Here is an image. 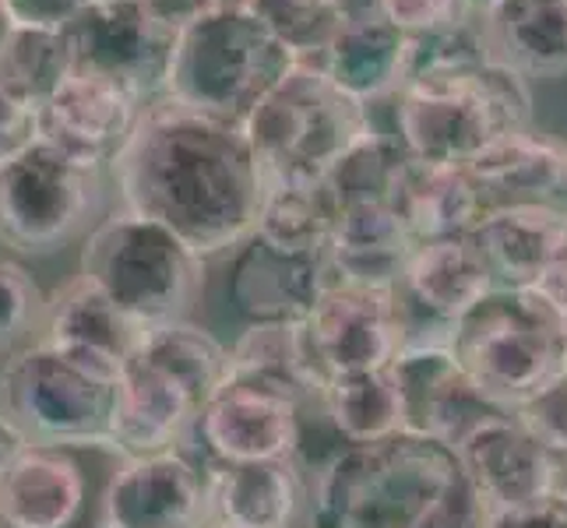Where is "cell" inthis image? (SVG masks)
I'll return each mask as SVG.
<instances>
[{
    "mask_svg": "<svg viewBox=\"0 0 567 528\" xmlns=\"http://www.w3.org/2000/svg\"><path fill=\"white\" fill-rule=\"evenodd\" d=\"M124 208L155 219L205 261L237 250L265 201L247 131L159 95L113 163Z\"/></svg>",
    "mask_w": 567,
    "mask_h": 528,
    "instance_id": "obj_1",
    "label": "cell"
},
{
    "mask_svg": "<svg viewBox=\"0 0 567 528\" xmlns=\"http://www.w3.org/2000/svg\"><path fill=\"white\" fill-rule=\"evenodd\" d=\"M483 507L452 444L395 434L339 447L315 479L310 528H480Z\"/></svg>",
    "mask_w": 567,
    "mask_h": 528,
    "instance_id": "obj_2",
    "label": "cell"
},
{
    "mask_svg": "<svg viewBox=\"0 0 567 528\" xmlns=\"http://www.w3.org/2000/svg\"><path fill=\"white\" fill-rule=\"evenodd\" d=\"M395 138L416 163L468 166L501 134L533 127V82L497 61L413 77L395 92Z\"/></svg>",
    "mask_w": 567,
    "mask_h": 528,
    "instance_id": "obj_3",
    "label": "cell"
},
{
    "mask_svg": "<svg viewBox=\"0 0 567 528\" xmlns=\"http://www.w3.org/2000/svg\"><path fill=\"white\" fill-rule=\"evenodd\" d=\"M297 64V56L240 0H229L177 32L163 95L244 127L254 106Z\"/></svg>",
    "mask_w": 567,
    "mask_h": 528,
    "instance_id": "obj_4",
    "label": "cell"
},
{
    "mask_svg": "<svg viewBox=\"0 0 567 528\" xmlns=\"http://www.w3.org/2000/svg\"><path fill=\"white\" fill-rule=\"evenodd\" d=\"M244 131L265 184H321L378 127L370 106L318 64H297L254 106Z\"/></svg>",
    "mask_w": 567,
    "mask_h": 528,
    "instance_id": "obj_5",
    "label": "cell"
},
{
    "mask_svg": "<svg viewBox=\"0 0 567 528\" xmlns=\"http://www.w3.org/2000/svg\"><path fill=\"white\" fill-rule=\"evenodd\" d=\"M447 349L486 402L518 413L567 370V324L533 289H494L447 328Z\"/></svg>",
    "mask_w": 567,
    "mask_h": 528,
    "instance_id": "obj_6",
    "label": "cell"
},
{
    "mask_svg": "<svg viewBox=\"0 0 567 528\" xmlns=\"http://www.w3.org/2000/svg\"><path fill=\"white\" fill-rule=\"evenodd\" d=\"M205 265L177 232L131 208L95 226L82 250V276L148 331L187 321L205 289Z\"/></svg>",
    "mask_w": 567,
    "mask_h": 528,
    "instance_id": "obj_7",
    "label": "cell"
},
{
    "mask_svg": "<svg viewBox=\"0 0 567 528\" xmlns=\"http://www.w3.org/2000/svg\"><path fill=\"white\" fill-rule=\"evenodd\" d=\"M121 374L35 339L14 352L0 374L4 413L29 444L110 447Z\"/></svg>",
    "mask_w": 567,
    "mask_h": 528,
    "instance_id": "obj_8",
    "label": "cell"
},
{
    "mask_svg": "<svg viewBox=\"0 0 567 528\" xmlns=\"http://www.w3.org/2000/svg\"><path fill=\"white\" fill-rule=\"evenodd\" d=\"M100 211V169L35 142L0 166V244L43 258L68 247Z\"/></svg>",
    "mask_w": 567,
    "mask_h": 528,
    "instance_id": "obj_9",
    "label": "cell"
},
{
    "mask_svg": "<svg viewBox=\"0 0 567 528\" xmlns=\"http://www.w3.org/2000/svg\"><path fill=\"white\" fill-rule=\"evenodd\" d=\"M321 377L388 370L409 345V303L402 289L336 279L303 321Z\"/></svg>",
    "mask_w": 567,
    "mask_h": 528,
    "instance_id": "obj_10",
    "label": "cell"
},
{
    "mask_svg": "<svg viewBox=\"0 0 567 528\" xmlns=\"http://www.w3.org/2000/svg\"><path fill=\"white\" fill-rule=\"evenodd\" d=\"M148 100L124 82L71 71L68 82L56 89L53 100L39 110L43 142L61 148L89 169L113 166L138 127Z\"/></svg>",
    "mask_w": 567,
    "mask_h": 528,
    "instance_id": "obj_11",
    "label": "cell"
},
{
    "mask_svg": "<svg viewBox=\"0 0 567 528\" xmlns=\"http://www.w3.org/2000/svg\"><path fill=\"white\" fill-rule=\"evenodd\" d=\"M74 71H92L124 82L145 100H159L169 53H173V32L159 29L152 18L131 4V0H95V4L78 14L64 29Z\"/></svg>",
    "mask_w": 567,
    "mask_h": 528,
    "instance_id": "obj_12",
    "label": "cell"
},
{
    "mask_svg": "<svg viewBox=\"0 0 567 528\" xmlns=\"http://www.w3.org/2000/svg\"><path fill=\"white\" fill-rule=\"evenodd\" d=\"M303 405L276 387L226 377L202 405L198 434L212 462H276L297 458L303 444Z\"/></svg>",
    "mask_w": 567,
    "mask_h": 528,
    "instance_id": "obj_13",
    "label": "cell"
},
{
    "mask_svg": "<svg viewBox=\"0 0 567 528\" xmlns=\"http://www.w3.org/2000/svg\"><path fill=\"white\" fill-rule=\"evenodd\" d=\"M455 452L483 515L518 511L560 490L564 462L546 452L515 413L483 420Z\"/></svg>",
    "mask_w": 567,
    "mask_h": 528,
    "instance_id": "obj_14",
    "label": "cell"
},
{
    "mask_svg": "<svg viewBox=\"0 0 567 528\" xmlns=\"http://www.w3.org/2000/svg\"><path fill=\"white\" fill-rule=\"evenodd\" d=\"M405 405V429L458 447L473 429L504 408L486 402L447 349V335L413 339L391 363Z\"/></svg>",
    "mask_w": 567,
    "mask_h": 528,
    "instance_id": "obj_15",
    "label": "cell"
},
{
    "mask_svg": "<svg viewBox=\"0 0 567 528\" xmlns=\"http://www.w3.org/2000/svg\"><path fill=\"white\" fill-rule=\"evenodd\" d=\"M103 518L121 528H202L212 521L208 483L181 452L124 458L106 486Z\"/></svg>",
    "mask_w": 567,
    "mask_h": 528,
    "instance_id": "obj_16",
    "label": "cell"
},
{
    "mask_svg": "<svg viewBox=\"0 0 567 528\" xmlns=\"http://www.w3.org/2000/svg\"><path fill=\"white\" fill-rule=\"evenodd\" d=\"M331 282L328 258H289L254 237L229 253L226 292L247 324H303Z\"/></svg>",
    "mask_w": 567,
    "mask_h": 528,
    "instance_id": "obj_17",
    "label": "cell"
},
{
    "mask_svg": "<svg viewBox=\"0 0 567 528\" xmlns=\"http://www.w3.org/2000/svg\"><path fill=\"white\" fill-rule=\"evenodd\" d=\"M198 402L166 377L159 366L134 356L121 384H116V408L110 426V452L121 458H148L177 452L187 429L198 423Z\"/></svg>",
    "mask_w": 567,
    "mask_h": 528,
    "instance_id": "obj_18",
    "label": "cell"
},
{
    "mask_svg": "<svg viewBox=\"0 0 567 528\" xmlns=\"http://www.w3.org/2000/svg\"><path fill=\"white\" fill-rule=\"evenodd\" d=\"M39 339L78 360L124 374V366L142 352L148 328L131 321L100 286L78 276L47 300V321Z\"/></svg>",
    "mask_w": 567,
    "mask_h": 528,
    "instance_id": "obj_19",
    "label": "cell"
},
{
    "mask_svg": "<svg viewBox=\"0 0 567 528\" xmlns=\"http://www.w3.org/2000/svg\"><path fill=\"white\" fill-rule=\"evenodd\" d=\"M473 240L497 289H533L567 253V215L560 205H497Z\"/></svg>",
    "mask_w": 567,
    "mask_h": 528,
    "instance_id": "obj_20",
    "label": "cell"
},
{
    "mask_svg": "<svg viewBox=\"0 0 567 528\" xmlns=\"http://www.w3.org/2000/svg\"><path fill=\"white\" fill-rule=\"evenodd\" d=\"M85 511V473L68 447L25 444L0 473V518L8 528H74Z\"/></svg>",
    "mask_w": 567,
    "mask_h": 528,
    "instance_id": "obj_21",
    "label": "cell"
},
{
    "mask_svg": "<svg viewBox=\"0 0 567 528\" xmlns=\"http://www.w3.org/2000/svg\"><path fill=\"white\" fill-rule=\"evenodd\" d=\"M491 61L525 82H554L567 74V0H494L480 14Z\"/></svg>",
    "mask_w": 567,
    "mask_h": 528,
    "instance_id": "obj_22",
    "label": "cell"
},
{
    "mask_svg": "<svg viewBox=\"0 0 567 528\" xmlns=\"http://www.w3.org/2000/svg\"><path fill=\"white\" fill-rule=\"evenodd\" d=\"M399 289L409 310H420L423 318H434L441 328H452L497 286L476 240L452 237L416 244Z\"/></svg>",
    "mask_w": 567,
    "mask_h": 528,
    "instance_id": "obj_23",
    "label": "cell"
},
{
    "mask_svg": "<svg viewBox=\"0 0 567 528\" xmlns=\"http://www.w3.org/2000/svg\"><path fill=\"white\" fill-rule=\"evenodd\" d=\"M205 483L212 521L229 528H292L307 497L297 458L212 462Z\"/></svg>",
    "mask_w": 567,
    "mask_h": 528,
    "instance_id": "obj_24",
    "label": "cell"
},
{
    "mask_svg": "<svg viewBox=\"0 0 567 528\" xmlns=\"http://www.w3.org/2000/svg\"><path fill=\"white\" fill-rule=\"evenodd\" d=\"M497 205H557L567 180V142L533 127L501 134L465 166Z\"/></svg>",
    "mask_w": 567,
    "mask_h": 528,
    "instance_id": "obj_25",
    "label": "cell"
},
{
    "mask_svg": "<svg viewBox=\"0 0 567 528\" xmlns=\"http://www.w3.org/2000/svg\"><path fill=\"white\" fill-rule=\"evenodd\" d=\"M395 211L416 244L473 237L483 215L491 211L483 187L462 166H430L409 155L395 190Z\"/></svg>",
    "mask_w": 567,
    "mask_h": 528,
    "instance_id": "obj_26",
    "label": "cell"
},
{
    "mask_svg": "<svg viewBox=\"0 0 567 528\" xmlns=\"http://www.w3.org/2000/svg\"><path fill=\"white\" fill-rule=\"evenodd\" d=\"M413 247L416 240L395 205H349L339 208L328 265L342 282L399 289Z\"/></svg>",
    "mask_w": 567,
    "mask_h": 528,
    "instance_id": "obj_27",
    "label": "cell"
},
{
    "mask_svg": "<svg viewBox=\"0 0 567 528\" xmlns=\"http://www.w3.org/2000/svg\"><path fill=\"white\" fill-rule=\"evenodd\" d=\"M318 68L357 95L360 103L374 106L405 85L409 71V35L388 22V18H363V22H346L331 46L318 61Z\"/></svg>",
    "mask_w": 567,
    "mask_h": 528,
    "instance_id": "obj_28",
    "label": "cell"
},
{
    "mask_svg": "<svg viewBox=\"0 0 567 528\" xmlns=\"http://www.w3.org/2000/svg\"><path fill=\"white\" fill-rule=\"evenodd\" d=\"M229 377L276 387L300 405L321 395V370L310 356L303 324H247L229 345Z\"/></svg>",
    "mask_w": 567,
    "mask_h": 528,
    "instance_id": "obj_29",
    "label": "cell"
},
{
    "mask_svg": "<svg viewBox=\"0 0 567 528\" xmlns=\"http://www.w3.org/2000/svg\"><path fill=\"white\" fill-rule=\"evenodd\" d=\"M339 222V201L321 184H268L250 237L289 258H328Z\"/></svg>",
    "mask_w": 567,
    "mask_h": 528,
    "instance_id": "obj_30",
    "label": "cell"
},
{
    "mask_svg": "<svg viewBox=\"0 0 567 528\" xmlns=\"http://www.w3.org/2000/svg\"><path fill=\"white\" fill-rule=\"evenodd\" d=\"M318 402L342 447L378 444L395 434H405V405L391 366L324 377Z\"/></svg>",
    "mask_w": 567,
    "mask_h": 528,
    "instance_id": "obj_31",
    "label": "cell"
},
{
    "mask_svg": "<svg viewBox=\"0 0 567 528\" xmlns=\"http://www.w3.org/2000/svg\"><path fill=\"white\" fill-rule=\"evenodd\" d=\"M138 356L148 360L152 366H159L166 377L177 381L187 395L198 402V408L229 377V349L190 321L152 328Z\"/></svg>",
    "mask_w": 567,
    "mask_h": 528,
    "instance_id": "obj_32",
    "label": "cell"
},
{
    "mask_svg": "<svg viewBox=\"0 0 567 528\" xmlns=\"http://www.w3.org/2000/svg\"><path fill=\"white\" fill-rule=\"evenodd\" d=\"M74 71V56L64 29L14 25L0 50V89L32 110H43Z\"/></svg>",
    "mask_w": 567,
    "mask_h": 528,
    "instance_id": "obj_33",
    "label": "cell"
},
{
    "mask_svg": "<svg viewBox=\"0 0 567 528\" xmlns=\"http://www.w3.org/2000/svg\"><path fill=\"white\" fill-rule=\"evenodd\" d=\"M405 163H409V152L402 148V142L391 138V134L374 131L367 142H360L336 169H331L324 184L336 194L339 208L381 205V201L391 205L395 201Z\"/></svg>",
    "mask_w": 567,
    "mask_h": 528,
    "instance_id": "obj_34",
    "label": "cell"
},
{
    "mask_svg": "<svg viewBox=\"0 0 567 528\" xmlns=\"http://www.w3.org/2000/svg\"><path fill=\"white\" fill-rule=\"evenodd\" d=\"M258 22L297 56L300 64H318L331 39L339 35V0H240Z\"/></svg>",
    "mask_w": 567,
    "mask_h": 528,
    "instance_id": "obj_35",
    "label": "cell"
},
{
    "mask_svg": "<svg viewBox=\"0 0 567 528\" xmlns=\"http://www.w3.org/2000/svg\"><path fill=\"white\" fill-rule=\"evenodd\" d=\"M47 297L32 271L11 258H0V356H14L32 345V335H43Z\"/></svg>",
    "mask_w": 567,
    "mask_h": 528,
    "instance_id": "obj_36",
    "label": "cell"
},
{
    "mask_svg": "<svg viewBox=\"0 0 567 528\" xmlns=\"http://www.w3.org/2000/svg\"><path fill=\"white\" fill-rule=\"evenodd\" d=\"M486 43H483V29L480 18H468V22L447 25L437 32H423V35H409V71L405 82L413 77H430V74H452L465 71L480 61H486Z\"/></svg>",
    "mask_w": 567,
    "mask_h": 528,
    "instance_id": "obj_37",
    "label": "cell"
},
{
    "mask_svg": "<svg viewBox=\"0 0 567 528\" xmlns=\"http://www.w3.org/2000/svg\"><path fill=\"white\" fill-rule=\"evenodd\" d=\"M550 455L567 462V370L515 413Z\"/></svg>",
    "mask_w": 567,
    "mask_h": 528,
    "instance_id": "obj_38",
    "label": "cell"
},
{
    "mask_svg": "<svg viewBox=\"0 0 567 528\" xmlns=\"http://www.w3.org/2000/svg\"><path fill=\"white\" fill-rule=\"evenodd\" d=\"M384 18L395 22L405 35H423L468 22V18L480 14L468 0H384Z\"/></svg>",
    "mask_w": 567,
    "mask_h": 528,
    "instance_id": "obj_39",
    "label": "cell"
},
{
    "mask_svg": "<svg viewBox=\"0 0 567 528\" xmlns=\"http://www.w3.org/2000/svg\"><path fill=\"white\" fill-rule=\"evenodd\" d=\"M35 142H43L39 131V110L14 100L11 92L0 89V166L11 163L14 155H22Z\"/></svg>",
    "mask_w": 567,
    "mask_h": 528,
    "instance_id": "obj_40",
    "label": "cell"
},
{
    "mask_svg": "<svg viewBox=\"0 0 567 528\" xmlns=\"http://www.w3.org/2000/svg\"><path fill=\"white\" fill-rule=\"evenodd\" d=\"M14 25L22 29H68L95 0H4Z\"/></svg>",
    "mask_w": 567,
    "mask_h": 528,
    "instance_id": "obj_41",
    "label": "cell"
},
{
    "mask_svg": "<svg viewBox=\"0 0 567 528\" xmlns=\"http://www.w3.org/2000/svg\"><path fill=\"white\" fill-rule=\"evenodd\" d=\"M480 528H567V497L557 490L518 511H501V515H483Z\"/></svg>",
    "mask_w": 567,
    "mask_h": 528,
    "instance_id": "obj_42",
    "label": "cell"
},
{
    "mask_svg": "<svg viewBox=\"0 0 567 528\" xmlns=\"http://www.w3.org/2000/svg\"><path fill=\"white\" fill-rule=\"evenodd\" d=\"M131 4H138L159 29L177 35L190 22H198V18L212 14L215 8L229 4V0H131Z\"/></svg>",
    "mask_w": 567,
    "mask_h": 528,
    "instance_id": "obj_43",
    "label": "cell"
},
{
    "mask_svg": "<svg viewBox=\"0 0 567 528\" xmlns=\"http://www.w3.org/2000/svg\"><path fill=\"white\" fill-rule=\"evenodd\" d=\"M533 292L567 324V253L533 286Z\"/></svg>",
    "mask_w": 567,
    "mask_h": 528,
    "instance_id": "obj_44",
    "label": "cell"
},
{
    "mask_svg": "<svg viewBox=\"0 0 567 528\" xmlns=\"http://www.w3.org/2000/svg\"><path fill=\"white\" fill-rule=\"evenodd\" d=\"M29 444V437L18 429V423L0 408V473H4V465L22 452V447Z\"/></svg>",
    "mask_w": 567,
    "mask_h": 528,
    "instance_id": "obj_45",
    "label": "cell"
},
{
    "mask_svg": "<svg viewBox=\"0 0 567 528\" xmlns=\"http://www.w3.org/2000/svg\"><path fill=\"white\" fill-rule=\"evenodd\" d=\"M11 29H14V22H11V14H8V4H4V0H0V50H4Z\"/></svg>",
    "mask_w": 567,
    "mask_h": 528,
    "instance_id": "obj_46",
    "label": "cell"
},
{
    "mask_svg": "<svg viewBox=\"0 0 567 528\" xmlns=\"http://www.w3.org/2000/svg\"><path fill=\"white\" fill-rule=\"evenodd\" d=\"M468 4H473V11H476V14H483L486 8H491V4H494V0H468Z\"/></svg>",
    "mask_w": 567,
    "mask_h": 528,
    "instance_id": "obj_47",
    "label": "cell"
},
{
    "mask_svg": "<svg viewBox=\"0 0 567 528\" xmlns=\"http://www.w3.org/2000/svg\"><path fill=\"white\" fill-rule=\"evenodd\" d=\"M557 205H560V211L567 215V180H564V190H560V201H557Z\"/></svg>",
    "mask_w": 567,
    "mask_h": 528,
    "instance_id": "obj_48",
    "label": "cell"
},
{
    "mask_svg": "<svg viewBox=\"0 0 567 528\" xmlns=\"http://www.w3.org/2000/svg\"><path fill=\"white\" fill-rule=\"evenodd\" d=\"M560 494L567 497V462H564V479H560Z\"/></svg>",
    "mask_w": 567,
    "mask_h": 528,
    "instance_id": "obj_49",
    "label": "cell"
},
{
    "mask_svg": "<svg viewBox=\"0 0 567 528\" xmlns=\"http://www.w3.org/2000/svg\"><path fill=\"white\" fill-rule=\"evenodd\" d=\"M95 528H121V525H113V521H106V518H103V521H100V525H95Z\"/></svg>",
    "mask_w": 567,
    "mask_h": 528,
    "instance_id": "obj_50",
    "label": "cell"
},
{
    "mask_svg": "<svg viewBox=\"0 0 567 528\" xmlns=\"http://www.w3.org/2000/svg\"><path fill=\"white\" fill-rule=\"evenodd\" d=\"M212 528H229V525H215V521H212Z\"/></svg>",
    "mask_w": 567,
    "mask_h": 528,
    "instance_id": "obj_51",
    "label": "cell"
},
{
    "mask_svg": "<svg viewBox=\"0 0 567 528\" xmlns=\"http://www.w3.org/2000/svg\"><path fill=\"white\" fill-rule=\"evenodd\" d=\"M0 528H8V525H4V518H0Z\"/></svg>",
    "mask_w": 567,
    "mask_h": 528,
    "instance_id": "obj_52",
    "label": "cell"
},
{
    "mask_svg": "<svg viewBox=\"0 0 567 528\" xmlns=\"http://www.w3.org/2000/svg\"><path fill=\"white\" fill-rule=\"evenodd\" d=\"M202 528H212V521H208V525H202Z\"/></svg>",
    "mask_w": 567,
    "mask_h": 528,
    "instance_id": "obj_53",
    "label": "cell"
}]
</instances>
